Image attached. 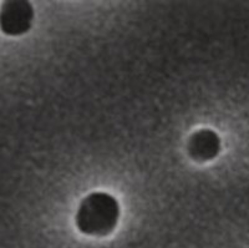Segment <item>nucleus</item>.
I'll return each instance as SVG.
<instances>
[{"mask_svg":"<svg viewBox=\"0 0 249 248\" xmlns=\"http://www.w3.org/2000/svg\"><path fill=\"white\" fill-rule=\"evenodd\" d=\"M34 20V9L29 1H6L0 10V28L8 35L25 34Z\"/></svg>","mask_w":249,"mask_h":248,"instance_id":"nucleus-2","label":"nucleus"},{"mask_svg":"<svg viewBox=\"0 0 249 248\" xmlns=\"http://www.w3.org/2000/svg\"><path fill=\"white\" fill-rule=\"evenodd\" d=\"M221 151V138L214 131L201 130L193 134L188 144L191 157L197 161H210Z\"/></svg>","mask_w":249,"mask_h":248,"instance_id":"nucleus-3","label":"nucleus"},{"mask_svg":"<svg viewBox=\"0 0 249 248\" xmlns=\"http://www.w3.org/2000/svg\"><path fill=\"white\" fill-rule=\"evenodd\" d=\"M120 217L119 202L105 192H93L82 201L76 213L77 229L90 236H105L115 229Z\"/></svg>","mask_w":249,"mask_h":248,"instance_id":"nucleus-1","label":"nucleus"}]
</instances>
